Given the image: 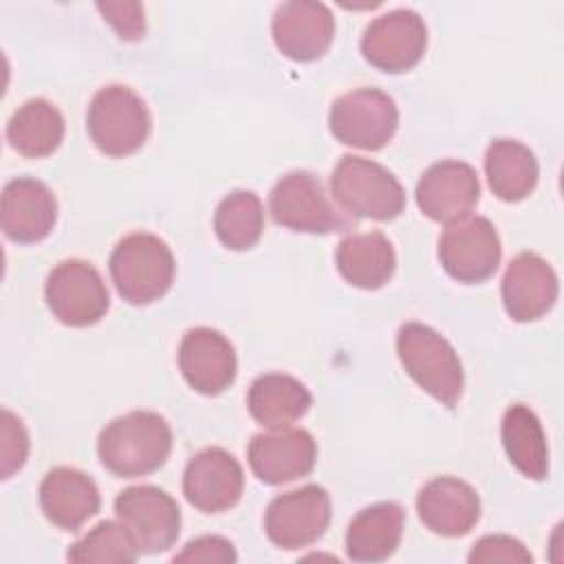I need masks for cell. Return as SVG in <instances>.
I'll list each match as a JSON object with an SVG mask.
<instances>
[{"label":"cell","mask_w":564,"mask_h":564,"mask_svg":"<svg viewBox=\"0 0 564 564\" xmlns=\"http://www.w3.org/2000/svg\"><path fill=\"white\" fill-rule=\"evenodd\" d=\"M170 452L172 427L150 410H134L112 419L97 438L99 460L117 478L148 476L165 465Z\"/></svg>","instance_id":"6da1fadb"},{"label":"cell","mask_w":564,"mask_h":564,"mask_svg":"<svg viewBox=\"0 0 564 564\" xmlns=\"http://www.w3.org/2000/svg\"><path fill=\"white\" fill-rule=\"evenodd\" d=\"M108 269L117 293L128 304L145 306L170 291L176 262L165 240L148 231H134L117 242Z\"/></svg>","instance_id":"7a4b0ae2"},{"label":"cell","mask_w":564,"mask_h":564,"mask_svg":"<svg viewBox=\"0 0 564 564\" xmlns=\"http://www.w3.org/2000/svg\"><path fill=\"white\" fill-rule=\"evenodd\" d=\"M397 355L430 397L445 408H456L465 386L463 364L441 333L421 322H405L397 333Z\"/></svg>","instance_id":"3957f363"},{"label":"cell","mask_w":564,"mask_h":564,"mask_svg":"<svg viewBox=\"0 0 564 564\" xmlns=\"http://www.w3.org/2000/svg\"><path fill=\"white\" fill-rule=\"evenodd\" d=\"M333 200L352 218L394 220L405 209V192L397 176L377 161L344 154L330 174Z\"/></svg>","instance_id":"277c9868"},{"label":"cell","mask_w":564,"mask_h":564,"mask_svg":"<svg viewBox=\"0 0 564 564\" xmlns=\"http://www.w3.org/2000/svg\"><path fill=\"white\" fill-rule=\"evenodd\" d=\"M269 212L275 225L291 231L344 234L355 229V218L328 196L322 178L308 170H293L273 185Z\"/></svg>","instance_id":"5b68a950"},{"label":"cell","mask_w":564,"mask_h":564,"mask_svg":"<svg viewBox=\"0 0 564 564\" xmlns=\"http://www.w3.org/2000/svg\"><path fill=\"white\" fill-rule=\"evenodd\" d=\"M86 128L99 152L119 159L143 148L152 132V117L132 88L108 84L93 95Z\"/></svg>","instance_id":"8992f818"},{"label":"cell","mask_w":564,"mask_h":564,"mask_svg":"<svg viewBox=\"0 0 564 564\" xmlns=\"http://www.w3.org/2000/svg\"><path fill=\"white\" fill-rule=\"evenodd\" d=\"M399 108L379 88H357L337 97L328 112L330 134L350 148L381 150L397 132Z\"/></svg>","instance_id":"52a82bcc"},{"label":"cell","mask_w":564,"mask_h":564,"mask_svg":"<svg viewBox=\"0 0 564 564\" xmlns=\"http://www.w3.org/2000/svg\"><path fill=\"white\" fill-rule=\"evenodd\" d=\"M44 300L48 311L73 328L97 324L110 306V295L99 271L79 258L62 260L53 267L44 284Z\"/></svg>","instance_id":"ba28073f"},{"label":"cell","mask_w":564,"mask_h":564,"mask_svg":"<svg viewBox=\"0 0 564 564\" xmlns=\"http://www.w3.org/2000/svg\"><path fill=\"white\" fill-rule=\"evenodd\" d=\"M500 256L498 231L485 216H465L449 223L438 238L441 267L463 284H478L491 278L500 264Z\"/></svg>","instance_id":"9c48e42d"},{"label":"cell","mask_w":564,"mask_h":564,"mask_svg":"<svg viewBox=\"0 0 564 564\" xmlns=\"http://www.w3.org/2000/svg\"><path fill=\"white\" fill-rule=\"evenodd\" d=\"M330 524V496L322 485L275 496L264 511L267 538L284 549L295 551L317 542Z\"/></svg>","instance_id":"30bf717a"},{"label":"cell","mask_w":564,"mask_h":564,"mask_svg":"<svg viewBox=\"0 0 564 564\" xmlns=\"http://www.w3.org/2000/svg\"><path fill=\"white\" fill-rule=\"evenodd\" d=\"M361 55L383 73H405L427 48V26L412 9H392L377 15L361 35Z\"/></svg>","instance_id":"8fae6325"},{"label":"cell","mask_w":564,"mask_h":564,"mask_svg":"<svg viewBox=\"0 0 564 564\" xmlns=\"http://www.w3.org/2000/svg\"><path fill=\"white\" fill-rule=\"evenodd\" d=\"M117 518L130 529L141 553L167 551L181 533L176 500L154 485H134L115 498Z\"/></svg>","instance_id":"7c38bea8"},{"label":"cell","mask_w":564,"mask_h":564,"mask_svg":"<svg viewBox=\"0 0 564 564\" xmlns=\"http://www.w3.org/2000/svg\"><path fill=\"white\" fill-rule=\"evenodd\" d=\"M245 491V471L223 447L196 452L183 471L185 500L203 513H223L238 505Z\"/></svg>","instance_id":"4fadbf2b"},{"label":"cell","mask_w":564,"mask_h":564,"mask_svg":"<svg viewBox=\"0 0 564 564\" xmlns=\"http://www.w3.org/2000/svg\"><path fill=\"white\" fill-rule=\"evenodd\" d=\"M416 205L434 223H456L476 207L480 198L478 172L456 159L432 163L419 178Z\"/></svg>","instance_id":"5bb4252c"},{"label":"cell","mask_w":564,"mask_h":564,"mask_svg":"<svg viewBox=\"0 0 564 564\" xmlns=\"http://www.w3.org/2000/svg\"><path fill=\"white\" fill-rule=\"evenodd\" d=\"M247 460L256 478L264 485H286L313 471L317 443L304 427L260 432L249 441Z\"/></svg>","instance_id":"9a60e30c"},{"label":"cell","mask_w":564,"mask_h":564,"mask_svg":"<svg viewBox=\"0 0 564 564\" xmlns=\"http://www.w3.org/2000/svg\"><path fill=\"white\" fill-rule=\"evenodd\" d=\"M271 35L278 51L293 62L319 59L335 37V18L324 2H282L271 20Z\"/></svg>","instance_id":"2e32d148"},{"label":"cell","mask_w":564,"mask_h":564,"mask_svg":"<svg viewBox=\"0 0 564 564\" xmlns=\"http://www.w3.org/2000/svg\"><path fill=\"white\" fill-rule=\"evenodd\" d=\"M178 368L196 392L216 397L236 381L238 359L231 341L223 333L196 326L178 344Z\"/></svg>","instance_id":"e0dca14e"},{"label":"cell","mask_w":564,"mask_h":564,"mask_svg":"<svg viewBox=\"0 0 564 564\" xmlns=\"http://www.w3.org/2000/svg\"><path fill=\"white\" fill-rule=\"evenodd\" d=\"M560 293L553 267L533 251H522L505 269L500 282L502 306L516 322H533L546 315Z\"/></svg>","instance_id":"ac0fdd59"},{"label":"cell","mask_w":564,"mask_h":564,"mask_svg":"<svg viewBox=\"0 0 564 564\" xmlns=\"http://www.w3.org/2000/svg\"><path fill=\"white\" fill-rule=\"evenodd\" d=\"M57 220V200L46 183L18 176L7 181L0 200V225L9 240L31 245L44 240Z\"/></svg>","instance_id":"d6986e66"},{"label":"cell","mask_w":564,"mask_h":564,"mask_svg":"<svg viewBox=\"0 0 564 564\" xmlns=\"http://www.w3.org/2000/svg\"><path fill=\"white\" fill-rule=\"evenodd\" d=\"M416 513L432 533L460 538L480 520V498L469 482L454 476H438L419 489Z\"/></svg>","instance_id":"ffe728a7"},{"label":"cell","mask_w":564,"mask_h":564,"mask_svg":"<svg viewBox=\"0 0 564 564\" xmlns=\"http://www.w3.org/2000/svg\"><path fill=\"white\" fill-rule=\"evenodd\" d=\"M40 507L51 524L77 531L101 507L95 480L77 467H53L40 482Z\"/></svg>","instance_id":"44dd1931"},{"label":"cell","mask_w":564,"mask_h":564,"mask_svg":"<svg viewBox=\"0 0 564 564\" xmlns=\"http://www.w3.org/2000/svg\"><path fill=\"white\" fill-rule=\"evenodd\" d=\"M405 511L399 502L383 500L361 509L346 531V555L352 562L388 560L403 535Z\"/></svg>","instance_id":"7402d4cb"},{"label":"cell","mask_w":564,"mask_h":564,"mask_svg":"<svg viewBox=\"0 0 564 564\" xmlns=\"http://www.w3.org/2000/svg\"><path fill=\"white\" fill-rule=\"evenodd\" d=\"M335 264L348 284L375 291L394 275L397 253L381 231L348 234L337 245Z\"/></svg>","instance_id":"603a6c76"},{"label":"cell","mask_w":564,"mask_h":564,"mask_svg":"<svg viewBox=\"0 0 564 564\" xmlns=\"http://www.w3.org/2000/svg\"><path fill=\"white\" fill-rule=\"evenodd\" d=\"M313 403L308 388L284 372H264L253 379L247 392L249 414L269 430L291 427Z\"/></svg>","instance_id":"cb8c5ba5"},{"label":"cell","mask_w":564,"mask_h":564,"mask_svg":"<svg viewBox=\"0 0 564 564\" xmlns=\"http://www.w3.org/2000/svg\"><path fill=\"white\" fill-rule=\"evenodd\" d=\"M485 174L491 192L507 203L527 198L538 185V159L516 139H494L485 152Z\"/></svg>","instance_id":"d4e9b609"},{"label":"cell","mask_w":564,"mask_h":564,"mask_svg":"<svg viewBox=\"0 0 564 564\" xmlns=\"http://www.w3.org/2000/svg\"><path fill=\"white\" fill-rule=\"evenodd\" d=\"M502 447L511 465L531 480L549 476V447L540 419L524 403H513L505 410L500 423Z\"/></svg>","instance_id":"484cf974"},{"label":"cell","mask_w":564,"mask_h":564,"mask_svg":"<svg viewBox=\"0 0 564 564\" xmlns=\"http://www.w3.org/2000/svg\"><path fill=\"white\" fill-rule=\"evenodd\" d=\"M64 117L46 99L24 101L7 123L9 145L29 159L53 154L64 139Z\"/></svg>","instance_id":"4316f807"},{"label":"cell","mask_w":564,"mask_h":564,"mask_svg":"<svg viewBox=\"0 0 564 564\" xmlns=\"http://www.w3.org/2000/svg\"><path fill=\"white\" fill-rule=\"evenodd\" d=\"M264 229V209L258 194L249 189L229 192L216 207L214 231L231 251L251 249Z\"/></svg>","instance_id":"83f0119b"},{"label":"cell","mask_w":564,"mask_h":564,"mask_svg":"<svg viewBox=\"0 0 564 564\" xmlns=\"http://www.w3.org/2000/svg\"><path fill=\"white\" fill-rule=\"evenodd\" d=\"M139 544L130 529L119 520H101L97 522L82 540H77L68 553V562H137Z\"/></svg>","instance_id":"f1b7e54d"},{"label":"cell","mask_w":564,"mask_h":564,"mask_svg":"<svg viewBox=\"0 0 564 564\" xmlns=\"http://www.w3.org/2000/svg\"><path fill=\"white\" fill-rule=\"evenodd\" d=\"M29 456V434L20 416L2 410V478L18 471Z\"/></svg>","instance_id":"f546056e"},{"label":"cell","mask_w":564,"mask_h":564,"mask_svg":"<svg viewBox=\"0 0 564 564\" xmlns=\"http://www.w3.org/2000/svg\"><path fill=\"white\" fill-rule=\"evenodd\" d=\"M97 9L121 40L137 42L143 37L145 18L141 2H97Z\"/></svg>","instance_id":"4dcf8cb0"},{"label":"cell","mask_w":564,"mask_h":564,"mask_svg":"<svg viewBox=\"0 0 564 564\" xmlns=\"http://www.w3.org/2000/svg\"><path fill=\"white\" fill-rule=\"evenodd\" d=\"M474 562H531L533 555L524 544L511 535H485L480 538L467 557Z\"/></svg>","instance_id":"1f68e13d"},{"label":"cell","mask_w":564,"mask_h":564,"mask_svg":"<svg viewBox=\"0 0 564 564\" xmlns=\"http://www.w3.org/2000/svg\"><path fill=\"white\" fill-rule=\"evenodd\" d=\"M236 549L227 538L220 535H200L185 544L181 553H176L174 562H236Z\"/></svg>","instance_id":"d6a6232c"}]
</instances>
